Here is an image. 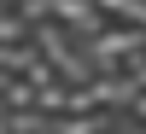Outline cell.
Wrapping results in <instances>:
<instances>
[{
	"instance_id": "6da1fadb",
	"label": "cell",
	"mask_w": 146,
	"mask_h": 134,
	"mask_svg": "<svg viewBox=\"0 0 146 134\" xmlns=\"http://www.w3.org/2000/svg\"><path fill=\"white\" fill-rule=\"evenodd\" d=\"M29 47L41 53V64H53V76L64 82V88H82V82H94V64L82 58V47H76V35L64 29V23H29Z\"/></svg>"
},
{
	"instance_id": "7a4b0ae2",
	"label": "cell",
	"mask_w": 146,
	"mask_h": 134,
	"mask_svg": "<svg viewBox=\"0 0 146 134\" xmlns=\"http://www.w3.org/2000/svg\"><path fill=\"white\" fill-rule=\"evenodd\" d=\"M135 53H146V29L140 23H117V18L105 23L94 41H82V58L94 64V76H100V70H123Z\"/></svg>"
},
{
	"instance_id": "3957f363",
	"label": "cell",
	"mask_w": 146,
	"mask_h": 134,
	"mask_svg": "<svg viewBox=\"0 0 146 134\" xmlns=\"http://www.w3.org/2000/svg\"><path fill=\"white\" fill-rule=\"evenodd\" d=\"M0 47H29V23L18 12H0Z\"/></svg>"
},
{
	"instance_id": "277c9868",
	"label": "cell",
	"mask_w": 146,
	"mask_h": 134,
	"mask_svg": "<svg viewBox=\"0 0 146 134\" xmlns=\"http://www.w3.org/2000/svg\"><path fill=\"white\" fill-rule=\"evenodd\" d=\"M105 134H146V123L129 117V111H111V117H105Z\"/></svg>"
},
{
	"instance_id": "5b68a950",
	"label": "cell",
	"mask_w": 146,
	"mask_h": 134,
	"mask_svg": "<svg viewBox=\"0 0 146 134\" xmlns=\"http://www.w3.org/2000/svg\"><path fill=\"white\" fill-rule=\"evenodd\" d=\"M129 117H140V123H146V93H135V105H129Z\"/></svg>"
}]
</instances>
